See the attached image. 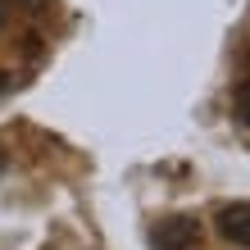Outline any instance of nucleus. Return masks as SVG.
Listing matches in <instances>:
<instances>
[{"label":"nucleus","instance_id":"nucleus-6","mask_svg":"<svg viewBox=\"0 0 250 250\" xmlns=\"http://www.w3.org/2000/svg\"><path fill=\"white\" fill-rule=\"evenodd\" d=\"M246 60H250V55H246Z\"/></svg>","mask_w":250,"mask_h":250},{"label":"nucleus","instance_id":"nucleus-1","mask_svg":"<svg viewBox=\"0 0 250 250\" xmlns=\"http://www.w3.org/2000/svg\"><path fill=\"white\" fill-rule=\"evenodd\" d=\"M196 241H200V223H196V218H187V214L164 218V223L155 228V237H150L155 250H191Z\"/></svg>","mask_w":250,"mask_h":250},{"label":"nucleus","instance_id":"nucleus-5","mask_svg":"<svg viewBox=\"0 0 250 250\" xmlns=\"http://www.w3.org/2000/svg\"><path fill=\"white\" fill-rule=\"evenodd\" d=\"M5 86H9V82H5V78H0V91H5Z\"/></svg>","mask_w":250,"mask_h":250},{"label":"nucleus","instance_id":"nucleus-2","mask_svg":"<svg viewBox=\"0 0 250 250\" xmlns=\"http://www.w3.org/2000/svg\"><path fill=\"white\" fill-rule=\"evenodd\" d=\"M214 228H218V237L228 246L250 250V205H223V209L214 214Z\"/></svg>","mask_w":250,"mask_h":250},{"label":"nucleus","instance_id":"nucleus-3","mask_svg":"<svg viewBox=\"0 0 250 250\" xmlns=\"http://www.w3.org/2000/svg\"><path fill=\"white\" fill-rule=\"evenodd\" d=\"M237 119H241V123L250 127V78H246V82L237 86Z\"/></svg>","mask_w":250,"mask_h":250},{"label":"nucleus","instance_id":"nucleus-4","mask_svg":"<svg viewBox=\"0 0 250 250\" xmlns=\"http://www.w3.org/2000/svg\"><path fill=\"white\" fill-rule=\"evenodd\" d=\"M9 23V0H0V27Z\"/></svg>","mask_w":250,"mask_h":250}]
</instances>
